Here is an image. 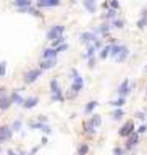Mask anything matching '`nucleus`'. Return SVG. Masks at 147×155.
I'll use <instances>...</instances> for the list:
<instances>
[{
    "label": "nucleus",
    "mask_w": 147,
    "mask_h": 155,
    "mask_svg": "<svg viewBox=\"0 0 147 155\" xmlns=\"http://www.w3.org/2000/svg\"><path fill=\"white\" fill-rule=\"evenodd\" d=\"M112 24H113L115 27H118V29H121V27H123V21H120V19H115Z\"/></svg>",
    "instance_id": "25"
},
{
    "label": "nucleus",
    "mask_w": 147,
    "mask_h": 155,
    "mask_svg": "<svg viewBox=\"0 0 147 155\" xmlns=\"http://www.w3.org/2000/svg\"><path fill=\"white\" fill-rule=\"evenodd\" d=\"M95 107H97V102H89V105L86 107V113H91Z\"/></svg>",
    "instance_id": "19"
},
{
    "label": "nucleus",
    "mask_w": 147,
    "mask_h": 155,
    "mask_svg": "<svg viewBox=\"0 0 147 155\" xmlns=\"http://www.w3.org/2000/svg\"><path fill=\"white\" fill-rule=\"evenodd\" d=\"M37 102H39V99H37V97H29L27 100L23 102V105H24V108H33V107L37 105Z\"/></svg>",
    "instance_id": "7"
},
{
    "label": "nucleus",
    "mask_w": 147,
    "mask_h": 155,
    "mask_svg": "<svg viewBox=\"0 0 147 155\" xmlns=\"http://www.w3.org/2000/svg\"><path fill=\"white\" fill-rule=\"evenodd\" d=\"M5 66L7 63H0V76H5Z\"/></svg>",
    "instance_id": "26"
},
{
    "label": "nucleus",
    "mask_w": 147,
    "mask_h": 155,
    "mask_svg": "<svg viewBox=\"0 0 147 155\" xmlns=\"http://www.w3.org/2000/svg\"><path fill=\"white\" fill-rule=\"evenodd\" d=\"M63 31H65V26H60V24L53 26L52 29L47 33V39H49V41H53V39H57L58 36L63 34Z\"/></svg>",
    "instance_id": "2"
},
{
    "label": "nucleus",
    "mask_w": 147,
    "mask_h": 155,
    "mask_svg": "<svg viewBox=\"0 0 147 155\" xmlns=\"http://www.w3.org/2000/svg\"><path fill=\"white\" fill-rule=\"evenodd\" d=\"M71 74H73V90L79 92L82 89V78L78 74L76 70H71Z\"/></svg>",
    "instance_id": "3"
},
{
    "label": "nucleus",
    "mask_w": 147,
    "mask_h": 155,
    "mask_svg": "<svg viewBox=\"0 0 147 155\" xmlns=\"http://www.w3.org/2000/svg\"><path fill=\"white\" fill-rule=\"evenodd\" d=\"M84 5H86L87 11H91V13L95 11V0H84Z\"/></svg>",
    "instance_id": "12"
},
{
    "label": "nucleus",
    "mask_w": 147,
    "mask_h": 155,
    "mask_svg": "<svg viewBox=\"0 0 147 155\" xmlns=\"http://www.w3.org/2000/svg\"><path fill=\"white\" fill-rule=\"evenodd\" d=\"M60 3V0H39V5L41 7H55Z\"/></svg>",
    "instance_id": "11"
},
{
    "label": "nucleus",
    "mask_w": 147,
    "mask_h": 155,
    "mask_svg": "<svg viewBox=\"0 0 147 155\" xmlns=\"http://www.w3.org/2000/svg\"><path fill=\"white\" fill-rule=\"evenodd\" d=\"M55 55H57V50H53V49L44 50V58H55Z\"/></svg>",
    "instance_id": "14"
},
{
    "label": "nucleus",
    "mask_w": 147,
    "mask_h": 155,
    "mask_svg": "<svg viewBox=\"0 0 147 155\" xmlns=\"http://www.w3.org/2000/svg\"><path fill=\"white\" fill-rule=\"evenodd\" d=\"M55 63H57L55 58H45V62H42V65H41V70H50V68H53Z\"/></svg>",
    "instance_id": "6"
},
{
    "label": "nucleus",
    "mask_w": 147,
    "mask_h": 155,
    "mask_svg": "<svg viewBox=\"0 0 147 155\" xmlns=\"http://www.w3.org/2000/svg\"><path fill=\"white\" fill-rule=\"evenodd\" d=\"M50 86H52V94L58 92V90H62L60 87H58V81H57V79H53V81L50 82Z\"/></svg>",
    "instance_id": "18"
},
{
    "label": "nucleus",
    "mask_w": 147,
    "mask_h": 155,
    "mask_svg": "<svg viewBox=\"0 0 147 155\" xmlns=\"http://www.w3.org/2000/svg\"><path fill=\"white\" fill-rule=\"evenodd\" d=\"M105 18H110V19H115V18H117V11H115V10H110V11H108V13H107V15H105Z\"/></svg>",
    "instance_id": "24"
},
{
    "label": "nucleus",
    "mask_w": 147,
    "mask_h": 155,
    "mask_svg": "<svg viewBox=\"0 0 147 155\" xmlns=\"http://www.w3.org/2000/svg\"><path fill=\"white\" fill-rule=\"evenodd\" d=\"M53 45H58V44H63V42H65V37H63V36H58V37L57 39H53Z\"/></svg>",
    "instance_id": "22"
},
{
    "label": "nucleus",
    "mask_w": 147,
    "mask_h": 155,
    "mask_svg": "<svg viewBox=\"0 0 147 155\" xmlns=\"http://www.w3.org/2000/svg\"><path fill=\"white\" fill-rule=\"evenodd\" d=\"M136 144H137V134H134V136L129 137V147H133V145H136Z\"/></svg>",
    "instance_id": "21"
},
{
    "label": "nucleus",
    "mask_w": 147,
    "mask_h": 155,
    "mask_svg": "<svg viewBox=\"0 0 147 155\" xmlns=\"http://www.w3.org/2000/svg\"><path fill=\"white\" fill-rule=\"evenodd\" d=\"M11 102L18 103V105H23V102H24V100H23V97H21V95H19L18 92H15L13 95H11Z\"/></svg>",
    "instance_id": "15"
},
{
    "label": "nucleus",
    "mask_w": 147,
    "mask_h": 155,
    "mask_svg": "<svg viewBox=\"0 0 147 155\" xmlns=\"http://www.w3.org/2000/svg\"><path fill=\"white\" fill-rule=\"evenodd\" d=\"M108 52H110V47H107V49H104V52H102V58H105L107 55H108Z\"/></svg>",
    "instance_id": "28"
},
{
    "label": "nucleus",
    "mask_w": 147,
    "mask_h": 155,
    "mask_svg": "<svg viewBox=\"0 0 147 155\" xmlns=\"http://www.w3.org/2000/svg\"><path fill=\"white\" fill-rule=\"evenodd\" d=\"M146 70H147V68H146Z\"/></svg>",
    "instance_id": "33"
},
{
    "label": "nucleus",
    "mask_w": 147,
    "mask_h": 155,
    "mask_svg": "<svg viewBox=\"0 0 147 155\" xmlns=\"http://www.w3.org/2000/svg\"><path fill=\"white\" fill-rule=\"evenodd\" d=\"M115 154H123V149H115Z\"/></svg>",
    "instance_id": "32"
},
{
    "label": "nucleus",
    "mask_w": 147,
    "mask_h": 155,
    "mask_svg": "<svg viewBox=\"0 0 147 155\" xmlns=\"http://www.w3.org/2000/svg\"><path fill=\"white\" fill-rule=\"evenodd\" d=\"M131 133H133V123H126V125L121 128V131H120L121 136H129Z\"/></svg>",
    "instance_id": "9"
},
{
    "label": "nucleus",
    "mask_w": 147,
    "mask_h": 155,
    "mask_svg": "<svg viewBox=\"0 0 147 155\" xmlns=\"http://www.w3.org/2000/svg\"><path fill=\"white\" fill-rule=\"evenodd\" d=\"M10 136H11V131L8 128H2V129H0V141H2V139H8Z\"/></svg>",
    "instance_id": "13"
},
{
    "label": "nucleus",
    "mask_w": 147,
    "mask_h": 155,
    "mask_svg": "<svg viewBox=\"0 0 147 155\" xmlns=\"http://www.w3.org/2000/svg\"><path fill=\"white\" fill-rule=\"evenodd\" d=\"M100 123H102L100 116H99V115H94V116H92V120H91V125H92L94 128H97V126H100Z\"/></svg>",
    "instance_id": "17"
},
{
    "label": "nucleus",
    "mask_w": 147,
    "mask_h": 155,
    "mask_svg": "<svg viewBox=\"0 0 147 155\" xmlns=\"http://www.w3.org/2000/svg\"><path fill=\"white\" fill-rule=\"evenodd\" d=\"M19 128H21V121H15V125H13V129L19 131Z\"/></svg>",
    "instance_id": "27"
},
{
    "label": "nucleus",
    "mask_w": 147,
    "mask_h": 155,
    "mask_svg": "<svg viewBox=\"0 0 147 155\" xmlns=\"http://www.w3.org/2000/svg\"><path fill=\"white\" fill-rule=\"evenodd\" d=\"M123 103H125V99H118V100H115V102H112V105L113 107H123Z\"/></svg>",
    "instance_id": "23"
},
{
    "label": "nucleus",
    "mask_w": 147,
    "mask_h": 155,
    "mask_svg": "<svg viewBox=\"0 0 147 155\" xmlns=\"http://www.w3.org/2000/svg\"><path fill=\"white\" fill-rule=\"evenodd\" d=\"M11 105V99L8 97H0V110H7Z\"/></svg>",
    "instance_id": "10"
},
{
    "label": "nucleus",
    "mask_w": 147,
    "mask_h": 155,
    "mask_svg": "<svg viewBox=\"0 0 147 155\" xmlns=\"http://www.w3.org/2000/svg\"><path fill=\"white\" fill-rule=\"evenodd\" d=\"M95 39H97V37H95L92 33H82L81 34V42L82 44H91V42H94Z\"/></svg>",
    "instance_id": "5"
},
{
    "label": "nucleus",
    "mask_w": 147,
    "mask_h": 155,
    "mask_svg": "<svg viewBox=\"0 0 147 155\" xmlns=\"http://www.w3.org/2000/svg\"><path fill=\"white\" fill-rule=\"evenodd\" d=\"M146 131H147V126H144V125L139 128V133H146Z\"/></svg>",
    "instance_id": "31"
},
{
    "label": "nucleus",
    "mask_w": 147,
    "mask_h": 155,
    "mask_svg": "<svg viewBox=\"0 0 147 155\" xmlns=\"http://www.w3.org/2000/svg\"><path fill=\"white\" fill-rule=\"evenodd\" d=\"M121 116H123V110H117V112H113V115H112L113 120H121Z\"/></svg>",
    "instance_id": "20"
},
{
    "label": "nucleus",
    "mask_w": 147,
    "mask_h": 155,
    "mask_svg": "<svg viewBox=\"0 0 147 155\" xmlns=\"http://www.w3.org/2000/svg\"><path fill=\"white\" fill-rule=\"evenodd\" d=\"M128 55H129V50L126 49L125 45H123V49L120 50V53L117 55V60H118V62H125L126 58H128Z\"/></svg>",
    "instance_id": "8"
},
{
    "label": "nucleus",
    "mask_w": 147,
    "mask_h": 155,
    "mask_svg": "<svg viewBox=\"0 0 147 155\" xmlns=\"http://www.w3.org/2000/svg\"><path fill=\"white\" fill-rule=\"evenodd\" d=\"M118 94H120L121 97H125V95L129 94V81H128V79H126V81H123L121 86L118 87Z\"/></svg>",
    "instance_id": "4"
},
{
    "label": "nucleus",
    "mask_w": 147,
    "mask_h": 155,
    "mask_svg": "<svg viewBox=\"0 0 147 155\" xmlns=\"http://www.w3.org/2000/svg\"><path fill=\"white\" fill-rule=\"evenodd\" d=\"M121 49H123V45H113V47H110V55H112V57H117V55L120 53Z\"/></svg>",
    "instance_id": "16"
},
{
    "label": "nucleus",
    "mask_w": 147,
    "mask_h": 155,
    "mask_svg": "<svg viewBox=\"0 0 147 155\" xmlns=\"http://www.w3.org/2000/svg\"><path fill=\"white\" fill-rule=\"evenodd\" d=\"M87 150H89V149H87V147H86V145H82V147H79V154H84V152H87Z\"/></svg>",
    "instance_id": "29"
},
{
    "label": "nucleus",
    "mask_w": 147,
    "mask_h": 155,
    "mask_svg": "<svg viewBox=\"0 0 147 155\" xmlns=\"http://www.w3.org/2000/svg\"><path fill=\"white\" fill-rule=\"evenodd\" d=\"M41 74H42V70H31V71H27V73L24 74V82H26V84H31V82L37 81Z\"/></svg>",
    "instance_id": "1"
},
{
    "label": "nucleus",
    "mask_w": 147,
    "mask_h": 155,
    "mask_svg": "<svg viewBox=\"0 0 147 155\" xmlns=\"http://www.w3.org/2000/svg\"><path fill=\"white\" fill-rule=\"evenodd\" d=\"M110 5H112L113 8H118V7H120V5H118V2H117V0H112V2H110Z\"/></svg>",
    "instance_id": "30"
}]
</instances>
